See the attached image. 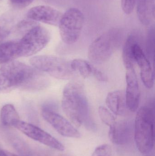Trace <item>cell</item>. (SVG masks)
<instances>
[{
	"instance_id": "cell-1",
	"label": "cell",
	"mask_w": 155,
	"mask_h": 156,
	"mask_svg": "<svg viewBox=\"0 0 155 156\" xmlns=\"http://www.w3.org/2000/svg\"><path fill=\"white\" fill-rule=\"evenodd\" d=\"M62 106L64 112L74 126L79 127L84 125L91 130L95 128L84 88L79 81L70 82L65 86Z\"/></svg>"
},
{
	"instance_id": "cell-2",
	"label": "cell",
	"mask_w": 155,
	"mask_h": 156,
	"mask_svg": "<svg viewBox=\"0 0 155 156\" xmlns=\"http://www.w3.org/2000/svg\"><path fill=\"white\" fill-rule=\"evenodd\" d=\"M0 71L13 87L30 91L45 89L49 81L43 72L19 61H10L2 65Z\"/></svg>"
},
{
	"instance_id": "cell-3",
	"label": "cell",
	"mask_w": 155,
	"mask_h": 156,
	"mask_svg": "<svg viewBox=\"0 0 155 156\" xmlns=\"http://www.w3.org/2000/svg\"><path fill=\"white\" fill-rule=\"evenodd\" d=\"M154 110L151 106H142L137 111L134 124V137L140 153L147 154L154 146Z\"/></svg>"
},
{
	"instance_id": "cell-4",
	"label": "cell",
	"mask_w": 155,
	"mask_h": 156,
	"mask_svg": "<svg viewBox=\"0 0 155 156\" xmlns=\"http://www.w3.org/2000/svg\"><path fill=\"white\" fill-rule=\"evenodd\" d=\"M121 43L122 34L117 29H111L104 33L89 46L88 58L93 64L105 63L118 49Z\"/></svg>"
},
{
	"instance_id": "cell-5",
	"label": "cell",
	"mask_w": 155,
	"mask_h": 156,
	"mask_svg": "<svg viewBox=\"0 0 155 156\" xmlns=\"http://www.w3.org/2000/svg\"><path fill=\"white\" fill-rule=\"evenodd\" d=\"M30 62L39 71L60 80H70L76 73L72 69L70 61L59 57L38 56L32 58Z\"/></svg>"
},
{
	"instance_id": "cell-6",
	"label": "cell",
	"mask_w": 155,
	"mask_h": 156,
	"mask_svg": "<svg viewBox=\"0 0 155 156\" xmlns=\"http://www.w3.org/2000/svg\"><path fill=\"white\" fill-rule=\"evenodd\" d=\"M84 21L83 13L77 8H70L62 14L58 26L64 43L71 45L78 41Z\"/></svg>"
},
{
	"instance_id": "cell-7",
	"label": "cell",
	"mask_w": 155,
	"mask_h": 156,
	"mask_svg": "<svg viewBox=\"0 0 155 156\" xmlns=\"http://www.w3.org/2000/svg\"><path fill=\"white\" fill-rule=\"evenodd\" d=\"M51 39L50 32L38 25L29 30L18 41L19 57L32 56L41 51Z\"/></svg>"
},
{
	"instance_id": "cell-8",
	"label": "cell",
	"mask_w": 155,
	"mask_h": 156,
	"mask_svg": "<svg viewBox=\"0 0 155 156\" xmlns=\"http://www.w3.org/2000/svg\"><path fill=\"white\" fill-rule=\"evenodd\" d=\"M13 126L32 139L57 151H64V146L62 143L47 132L33 125L20 120L15 123Z\"/></svg>"
},
{
	"instance_id": "cell-9",
	"label": "cell",
	"mask_w": 155,
	"mask_h": 156,
	"mask_svg": "<svg viewBox=\"0 0 155 156\" xmlns=\"http://www.w3.org/2000/svg\"><path fill=\"white\" fill-rule=\"evenodd\" d=\"M42 115L61 135L69 138H79L81 134L68 120L54 111L43 108Z\"/></svg>"
},
{
	"instance_id": "cell-10",
	"label": "cell",
	"mask_w": 155,
	"mask_h": 156,
	"mask_svg": "<svg viewBox=\"0 0 155 156\" xmlns=\"http://www.w3.org/2000/svg\"><path fill=\"white\" fill-rule=\"evenodd\" d=\"M110 141L117 145H125L129 144L134 136V124L129 121L116 122L109 126Z\"/></svg>"
},
{
	"instance_id": "cell-11",
	"label": "cell",
	"mask_w": 155,
	"mask_h": 156,
	"mask_svg": "<svg viewBox=\"0 0 155 156\" xmlns=\"http://www.w3.org/2000/svg\"><path fill=\"white\" fill-rule=\"evenodd\" d=\"M62 14L53 7L45 5L35 6L30 9L27 16L30 20L51 25H59Z\"/></svg>"
},
{
	"instance_id": "cell-12",
	"label": "cell",
	"mask_w": 155,
	"mask_h": 156,
	"mask_svg": "<svg viewBox=\"0 0 155 156\" xmlns=\"http://www.w3.org/2000/svg\"><path fill=\"white\" fill-rule=\"evenodd\" d=\"M126 100L127 109L132 112L136 111L139 107L140 90L134 68L126 69Z\"/></svg>"
},
{
	"instance_id": "cell-13",
	"label": "cell",
	"mask_w": 155,
	"mask_h": 156,
	"mask_svg": "<svg viewBox=\"0 0 155 156\" xmlns=\"http://www.w3.org/2000/svg\"><path fill=\"white\" fill-rule=\"evenodd\" d=\"M135 62L137 63L140 70L143 83L147 89L153 88L154 84V72L149 59L140 47L138 42L135 44L133 49Z\"/></svg>"
},
{
	"instance_id": "cell-14",
	"label": "cell",
	"mask_w": 155,
	"mask_h": 156,
	"mask_svg": "<svg viewBox=\"0 0 155 156\" xmlns=\"http://www.w3.org/2000/svg\"><path fill=\"white\" fill-rule=\"evenodd\" d=\"M106 106L113 114L124 115L127 107L126 100L125 92L122 90L110 92L106 98Z\"/></svg>"
},
{
	"instance_id": "cell-15",
	"label": "cell",
	"mask_w": 155,
	"mask_h": 156,
	"mask_svg": "<svg viewBox=\"0 0 155 156\" xmlns=\"http://www.w3.org/2000/svg\"><path fill=\"white\" fill-rule=\"evenodd\" d=\"M19 57L18 41L0 44V65H4Z\"/></svg>"
},
{
	"instance_id": "cell-16",
	"label": "cell",
	"mask_w": 155,
	"mask_h": 156,
	"mask_svg": "<svg viewBox=\"0 0 155 156\" xmlns=\"http://www.w3.org/2000/svg\"><path fill=\"white\" fill-rule=\"evenodd\" d=\"M138 42L137 36L135 34H131L128 36L125 43L122 56L126 69L134 68L135 63L133 56L134 47Z\"/></svg>"
},
{
	"instance_id": "cell-17",
	"label": "cell",
	"mask_w": 155,
	"mask_h": 156,
	"mask_svg": "<svg viewBox=\"0 0 155 156\" xmlns=\"http://www.w3.org/2000/svg\"><path fill=\"white\" fill-rule=\"evenodd\" d=\"M137 13L139 21L144 25L150 23L152 15H154V6L152 0H137Z\"/></svg>"
},
{
	"instance_id": "cell-18",
	"label": "cell",
	"mask_w": 155,
	"mask_h": 156,
	"mask_svg": "<svg viewBox=\"0 0 155 156\" xmlns=\"http://www.w3.org/2000/svg\"><path fill=\"white\" fill-rule=\"evenodd\" d=\"M1 119L4 125L13 126L16 122L20 120V118L13 105L7 104L5 105L1 110Z\"/></svg>"
},
{
	"instance_id": "cell-19",
	"label": "cell",
	"mask_w": 155,
	"mask_h": 156,
	"mask_svg": "<svg viewBox=\"0 0 155 156\" xmlns=\"http://www.w3.org/2000/svg\"><path fill=\"white\" fill-rule=\"evenodd\" d=\"M71 62V66L73 71L77 73L84 79L89 77L92 75L93 65L84 59H74Z\"/></svg>"
},
{
	"instance_id": "cell-20",
	"label": "cell",
	"mask_w": 155,
	"mask_h": 156,
	"mask_svg": "<svg viewBox=\"0 0 155 156\" xmlns=\"http://www.w3.org/2000/svg\"><path fill=\"white\" fill-rule=\"evenodd\" d=\"M146 47L147 55L154 63L155 48V30L154 27H151L148 31L147 38Z\"/></svg>"
},
{
	"instance_id": "cell-21",
	"label": "cell",
	"mask_w": 155,
	"mask_h": 156,
	"mask_svg": "<svg viewBox=\"0 0 155 156\" xmlns=\"http://www.w3.org/2000/svg\"><path fill=\"white\" fill-rule=\"evenodd\" d=\"M98 113L102 122L109 126L113 125L116 122L113 114L104 106H100L99 107Z\"/></svg>"
},
{
	"instance_id": "cell-22",
	"label": "cell",
	"mask_w": 155,
	"mask_h": 156,
	"mask_svg": "<svg viewBox=\"0 0 155 156\" xmlns=\"http://www.w3.org/2000/svg\"><path fill=\"white\" fill-rule=\"evenodd\" d=\"M12 26L11 21L5 18L0 19V44L8 37L12 31Z\"/></svg>"
},
{
	"instance_id": "cell-23",
	"label": "cell",
	"mask_w": 155,
	"mask_h": 156,
	"mask_svg": "<svg viewBox=\"0 0 155 156\" xmlns=\"http://www.w3.org/2000/svg\"><path fill=\"white\" fill-rule=\"evenodd\" d=\"M38 25L39 24L37 23L33 20H22L17 24V31H19V33L24 35L29 30Z\"/></svg>"
},
{
	"instance_id": "cell-24",
	"label": "cell",
	"mask_w": 155,
	"mask_h": 156,
	"mask_svg": "<svg viewBox=\"0 0 155 156\" xmlns=\"http://www.w3.org/2000/svg\"><path fill=\"white\" fill-rule=\"evenodd\" d=\"M92 156H112V150L108 144H103L97 147Z\"/></svg>"
},
{
	"instance_id": "cell-25",
	"label": "cell",
	"mask_w": 155,
	"mask_h": 156,
	"mask_svg": "<svg viewBox=\"0 0 155 156\" xmlns=\"http://www.w3.org/2000/svg\"><path fill=\"white\" fill-rule=\"evenodd\" d=\"M137 0H121L122 9L125 13L131 14L133 12Z\"/></svg>"
},
{
	"instance_id": "cell-26",
	"label": "cell",
	"mask_w": 155,
	"mask_h": 156,
	"mask_svg": "<svg viewBox=\"0 0 155 156\" xmlns=\"http://www.w3.org/2000/svg\"><path fill=\"white\" fill-rule=\"evenodd\" d=\"M12 88L10 81L2 74H0V93L7 91Z\"/></svg>"
},
{
	"instance_id": "cell-27",
	"label": "cell",
	"mask_w": 155,
	"mask_h": 156,
	"mask_svg": "<svg viewBox=\"0 0 155 156\" xmlns=\"http://www.w3.org/2000/svg\"><path fill=\"white\" fill-rule=\"evenodd\" d=\"M92 75L99 81H107V77L103 72L93 66Z\"/></svg>"
},
{
	"instance_id": "cell-28",
	"label": "cell",
	"mask_w": 155,
	"mask_h": 156,
	"mask_svg": "<svg viewBox=\"0 0 155 156\" xmlns=\"http://www.w3.org/2000/svg\"><path fill=\"white\" fill-rule=\"evenodd\" d=\"M12 5L18 8H24L31 4L34 0H9Z\"/></svg>"
},
{
	"instance_id": "cell-29",
	"label": "cell",
	"mask_w": 155,
	"mask_h": 156,
	"mask_svg": "<svg viewBox=\"0 0 155 156\" xmlns=\"http://www.w3.org/2000/svg\"><path fill=\"white\" fill-rule=\"evenodd\" d=\"M5 154L7 156H18L14 154H12V153H10V152H7V151H5Z\"/></svg>"
},
{
	"instance_id": "cell-30",
	"label": "cell",
	"mask_w": 155,
	"mask_h": 156,
	"mask_svg": "<svg viewBox=\"0 0 155 156\" xmlns=\"http://www.w3.org/2000/svg\"><path fill=\"white\" fill-rule=\"evenodd\" d=\"M0 156H7L5 154V151H2V150L0 149Z\"/></svg>"
}]
</instances>
